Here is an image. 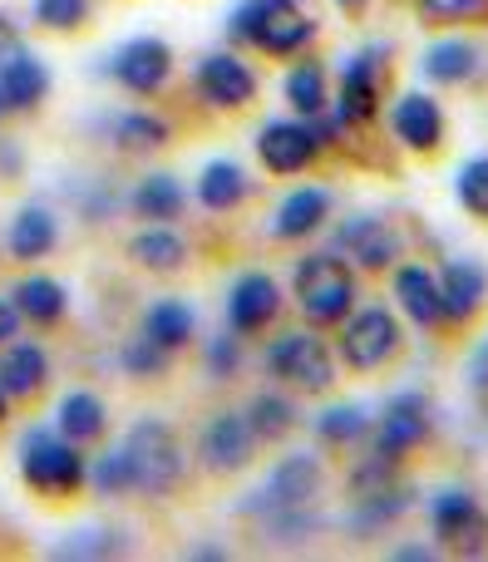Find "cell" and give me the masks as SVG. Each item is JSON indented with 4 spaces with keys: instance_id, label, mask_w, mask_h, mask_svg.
<instances>
[{
    "instance_id": "29",
    "label": "cell",
    "mask_w": 488,
    "mask_h": 562,
    "mask_svg": "<svg viewBox=\"0 0 488 562\" xmlns=\"http://www.w3.org/2000/svg\"><path fill=\"white\" fill-rule=\"evenodd\" d=\"M128 252H134V262L148 267V272H178V267L188 262V243L178 233H168V227L138 233L134 243H128Z\"/></svg>"
},
{
    "instance_id": "21",
    "label": "cell",
    "mask_w": 488,
    "mask_h": 562,
    "mask_svg": "<svg viewBox=\"0 0 488 562\" xmlns=\"http://www.w3.org/2000/svg\"><path fill=\"white\" fill-rule=\"evenodd\" d=\"M395 301L405 306V316L415 326H440L444 301H440V277H430L424 267H400L395 272Z\"/></svg>"
},
{
    "instance_id": "37",
    "label": "cell",
    "mask_w": 488,
    "mask_h": 562,
    "mask_svg": "<svg viewBox=\"0 0 488 562\" xmlns=\"http://www.w3.org/2000/svg\"><path fill=\"white\" fill-rule=\"evenodd\" d=\"M89 0H35V20L45 30H75L84 25Z\"/></svg>"
},
{
    "instance_id": "45",
    "label": "cell",
    "mask_w": 488,
    "mask_h": 562,
    "mask_svg": "<svg viewBox=\"0 0 488 562\" xmlns=\"http://www.w3.org/2000/svg\"><path fill=\"white\" fill-rule=\"evenodd\" d=\"M341 5H365V0H341Z\"/></svg>"
},
{
    "instance_id": "28",
    "label": "cell",
    "mask_w": 488,
    "mask_h": 562,
    "mask_svg": "<svg viewBox=\"0 0 488 562\" xmlns=\"http://www.w3.org/2000/svg\"><path fill=\"white\" fill-rule=\"evenodd\" d=\"M104 419H109L104 415V400L89 395V390H69V395L59 400V419H55V425H59V435L79 445V439L104 435Z\"/></svg>"
},
{
    "instance_id": "6",
    "label": "cell",
    "mask_w": 488,
    "mask_h": 562,
    "mask_svg": "<svg viewBox=\"0 0 488 562\" xmlns=\"http://www.w3.org/2000/svg\"><path fill=\"white\" fill-rule=\"evenodd\" d=\"M266 370H272L276 380H286V385H296V390H311V395L331 390V380H336L326 340L306 336V330H286L282 340H272V350H266Z\"/></svg>"
},
{
    "instance_id": "5",
    "label": "cell",
    "mask_w": 488,
    "mask_h": 562,
    "mask_svg": "<svg viewBox=\"0 0 488 562\" xmlns=\"http://www.w3.org/2000/svg\"><path fill=\"white\" fill-rule=\"evenodd\" d=\"M321 459L316 454H286L272 464V474H266V484L257 488L252 498L242 504V514H292V508H311L316 494H321Z\"/></svg>"
},
{
    "instance_id": "40",
    "label": "cell",
    "mask_w": 488,
    "mask_h": 562,
    "mask_svg": "<svg viewBox=\"0 0 488 562\" xmlns=\"http://www.w3.org/2000/svg\"><path fill=\"white\" fill-rule=\"evenodd\" d=\"M207 366H213V375H223V370H237V340H213V350H207Z\"/></svg>"
},
{
    "instance_id": "16",
    "label": "cell",
    "mask_w": 488,
    "mask_h": 562,
    "mask_svg": "<svg viewBox=\"0 0 488 562\" xmlns=\"http://www.w3.org/2000/svg\"><path fill=\"white\" fill-rule=\"evenodd\" d=\"M440 301H444V316L474 321L488 301V267L479 257H454L440 277Z\"/></svg>"
},
{
    "instance_id": "32",
    "label": "cell",
    "mask_w": 488,
    "mask_h": 562,
    "mask_svg": "<svg viewBox=\"0 0 488 562\" xmlns=\"http://www.w3.org/2000/svg\"><path fill=\"white\" fill-rule=\"evenodd\" d=\"M114 144L118 148H128V154H148V148H163L168 144V124L158 114H124L114 124Z\"/></svg>"
},
{
    "instance_id": "11",
    "label": "cell",
    "mask_w": 488,
    "mask_h": 562,
    "mask_svg": "<svg viewBox=\"0 0 488 562\" xmlns=\"http://www.w3.org/2000/svg\"><path fill=\"white\" fill-rule=\"evenodd\" d=\"M316 148H321V134L311 124H296V119H276L257 134V154L272 173H302L316 158Z\"/></svg>"
},
{
    "instance_id": "3",
    "label": "cell",
    "mask_w": 488,
    "mask_h": 562,
    "mask_svg": "<svg viewBox=\"0 0 488 562\" xmlns=\"http://www.w3.org/2000/svg\"><path fill=\"white\" fill-rule=\"evenodd\" d=\"M84 454L75 449V439L49 435V429H30L20 439V474L39 494H75L84 484Z\"/></svg>"
},
{
    "instance_id": "42",
    "label": "cell",
    "mask_w": 488,
    "mask_h": 562,
    "mask_svg": "<svg viewBox=\"0 0 488 562\" xmlns=\"http://www.w3.org/2000/svg\"><path fill=\"white\" fill-rule=\"evenodd\" d=\"M15 326H20V311H15V301H10V296H0V346H5V340H15Z\"/></svg>"
},
{
    "instance_id": "9",
    "label": "cell",
    "mask_w": 488,
    "mask_h": 562,
    "mask_svg": "<svg viewBox=\"0 0 488 562\" xmlns=\"http://www.w3.org/2000/svg\"><path fill=\"white\" fill-rule=\"evenodd\" d=\"M109 75H114L124 89H134V94H154V89H163V79L173 75V49H168L158 35H138V40H128V45L114 49Z\"/></svg>"
},
{
    "instance_id": "17",
    "label": "cell",
    "mask_w": 488,
    "mask_h": 562,
    "mask_svg": "<svg viewBox=\"0 0 488 562\" xmlns=\"http://www.w3.org/2000/svg\"><path fill=\"white\" fill-rule=\"evenodd\" d=\"M390 124H395V138H400L405 148H415V154H434V148L444 144V114L430 94H420V89H415V94H400Z\"/></svg>"
},
{
    "instance_id": "10",
    "label": "cell",
    "mask_w": 488,
    "mask_h": 562,
    "mask_svg": "<svg viewBox=\"0 0 488 562\" xmlns=\"http://www.w3.org/2000/svg\"><path fill=\"white\" fill-rule=\"evenodd\" d=\"M430 435V400L420 390H400V395L385 400V419H381V439H375V454L400 459L405 449L424 445Z\"/></svg>"
},
{
    "instance_id": "38",
    "label": "cell",
    "mask_w": 488,
    "mask_h": 562,
    "mask_svg": "<svg viewBox=\"0 0 488 562\" xmlns=\"http://www.w3.org/2000/svg\"><path fill=\"white\" fill-rule=\"evenodd\" d=\"M124 366L134 370V375H163V366H168V350L163 346H154V340H128L124 346Z\"/></svg>"
},
{
    "instance_id": "2",
    "label": "cell",
    "mask_w": 488,
    "mask_h": 562,
    "mask_svg": "<svg viewBox=\"0 0 488 562\" xmlns=\"http://www.w3.org/2000/svg\"><path fill=\"white\" fill-rule=\"evenodd\" d=\"M232 35L262 45L266 55H292L316 35V25L296 0H242L232 15Z\"/></svg>"
},
{
    "instance_id": "1",
    "label": "cell",
    "mask_w": 488,
    "mask_h": 562,
    "mask_svg": "<svg viewBox=\"0 0 488 562\" xmlns=\"http://www.w3.org/2000/svg\"><path fill=\"white\" fill-rule=\"evenodd\" d=\"M128 469H134V488L138 494H173L178 479H183V449H178V435L163 425V419H138L124 439Z\"/></svg>"
},
{
    "instance_id": "18",
    "label": "cell",
    "mask_w": 488,
    "mask_h": 562,
    "mask_svg": "<svg viewBox=\"0 0 488 562\" xmlns=\"http://www.w3.org/2000/svg\"><path fill=\"white\" fill-rule=\"evenodd\" d=\"M0 94H5V109H35L49 94V69L39 65V55H30L25 45L0 55Z\"/></svg>"
},
{
    "instance_id": "24",
    "label": "cell",
    "mask_w": 488,
    "mask_h": 562,
    "mask_svg": "<svg viewBox=\"0 0 488 562\" xmlns=\"http://www.w3.org/2000/svg\"><path fill=\"white\" fill-rule=\"evenodd\" d=\"M242 198H247V173L232 158H213V164L203 168V178H197V203H203L207 213H232Z\"/></svg>"
},
{
    "instance_id": "23",
    "label": "cell",
    "mask_w": 488,
    "mask_h": 562,
    "mask_svg": "<svg viewBox=\"0 0 488 562\" xmlns=\"http://www.w3.org/2000/svg\"><path fill=\"white\" fill-rule=\"evenodd\" d=\"M55 237H59V227H55V217H49L45 207H20L15 223H10L5 247H10L15 262H39V257L55 252Z\"/></svg>"
},
{
    "instance_id": "41",
    "label": "cell",
    "mask_w": 488,
    "mask_h": 562,
    "mask_svg": "<svg viewBox=\"0 0 488 562\" xmlns=\"http://www.w3.org/2000/svg\"><path fill=\"white\" fill-rule=\"evenodd\" d=\"M469 385L474 390H488V340L469 356Z\"/></svg>"
},
{
    "instance_id": "27",
    "label": "cell",
    "mask_w": 488,
    "mask_h": 562,
    "mask_svg": "<svg viewBox=\"0 0 488 562\" xmlns=\"http://www.w3.org/2000/svg\"><path fill=\"white\" fill-rule=\"evenodd\" d=\"M144 336L154 340V346H163V350H178V346H188V336H193V306L188 301H154L148 306V316H144Z\"/></svg>"
},
{
    "instance_id": "39",
    "label": "cell",
    "mask_w": 488,
    "mask_h": 562,
    "mask_svg": "<svg viewBox=\"0 0 488 562\" xmlns=\"http://www.w3.org/2000/svg\"><path fill=\"white\" fill-rule=\"evenodd\" d=\"M109 553H118V533H99V528L59 543V558H109Z\"/></svg>"
},
{
    "instance_id": "33",
    "label": "cell",
    "mask_w": 488,
    "mask_h": 562,
    "mask_svg": "<svg viewBox=\"0 0 488 562\" xmlns=\"http://www.w3.org/2000/svg\"><path fill=\"white\" fill-rule=\"evenodd\" d=\"M247 425H252L257 439H282L286 429L296 425V409H292V400H282V395H257L252 409H247Z\"/></svg>"
},
{
    "instance_id": "25",
    "label": "cell",
    "mask_w": 488,
    "mask_h": 562,
    "mask_svg": "<svg viewBox=\"0 0 488 562\" xmlns=\"http://www.w3.org/2000/svg\"><path fill=\"white\" fill-rule=\"evenodd\" d=\"M479 69V45L474 40H440L424 49V79L434 85H464Z\"/></svg>"
},
{
    "instance_id": "35",
    "label": "cell",
    "mask_w": 488,
    "mask_h": 562,
    "mask_svg": "<svg viewBox=\"0 0 488 562\" xmlns=\"http://www.w3.org/2000/svg\"><path fill=\"white\" fill-rule=\"evenodd\" d=\"M84 479H89V484H94L104 498L128 494V488H134V469H128V454H124V449H114V454H99L94 464L84 469Z\"/></svg>"
},
{
    "instance_id": "8",
    "label": "cell",
    "mask_w": 488,
    "mask_h": 562,
    "mask_svg": "<svg viewBox=\"0 0 488 562\" xmlns=\"http://www.w3.org/2000/svg\"><path fill=\"white\" fill-rule=\"evenodd\" d=\"M395 350H400V321H395L385 306H371V311L345 321L341 360L351 370H381Z\"/></svg>"
},
{
    "instance_id": "13",
    "label": "cell",
    "mask_w": 488,
    "mask_h": 562,
    "mask_svg": "<svg viewBox=\"0 0 488 562\" xmlns=\"http://www.w3.org/2000/svg\"><path fill=\"white\" fill-rule=\"evenodd\" d=\"M197 94L213 109H242L257 99V75L237 55H207L197 65Z\"/></svg>"
},
{
    "instance_id": "7",
    "label": "cell",
    "mask_w": 488,
    "mask_h": 562,
    "mask_svg": "<svg viewBox=\"0 0 488 562\" xmlns=\"http://www.w3.org/2000/svg\"><path fill=\"white\" fill-rule=\"evenodd\" d=\"M430 524H434V538L450 553L474 558L488 548V518H484L479 498L464 494V488H444V494L430 498Z\"/></svg>"
},
{
    "instance_id": "30",
    "label": "cell",
    "mask_w": 488,
    "mask_h": 562,
    "mask_svg": "<svg viewBox=\"0 0 488 562\" xmlns=\"http://www.w3.org/2000/svg\"><path fill=\"white\" fill-rule=\"evenodd\" d=\"M134 207L148 217V223H173V217L183 213V188H178L168 173H154V178H144V183H138Z\"/></svg>"
},
{
    "instance_id": "14",
    "label": "cell",
    "mask_w": 488,
    "mask_h": 562,
    "mask_svg": "<svg viewBox=\"0 0 488 562\" xmlns=\"http://www.w3.org/2000/svg\"><path fill=\"white\" fill-rule=\"evenodd\" d=\"M276 311H282V291H276L272 277H266V272L237 277L232 296H227V321H232V330H242V336L266 330L276 321Z\"/></svg>"
},
{
    "instance_id": "12",
    "label": "cell",
    "mask_w": 488,
    "mask_h": 562,
    "mask_svg": "<svg viewBox=\"0 0 488 562\" xmlns=\"http://www.w3.org/2000/svg\"><path fill=\"white\" fill-rule=\"evenodd\" d=\"M252 425H247V415H213L203 429V445H197V454H203V464L213 469V474H237V469H247V459H252Z\"/></svg>"
},
{
    "instance_id": "20",
    "label": "cell",
    "mask_w": 488,
    "mask_h": 562,
    "mask_svg": "<svg viewBox=\"0 0 488 562\" xmlns=\"http://www.w3.org/2000/svg\"><path fill=\"white\" fill-rule=\"evenodd\" d=\"M45 380H49V356L35 340H15V346L5 350V360H0V390H5L10 400H25V395H35V390H45Z\"/></svg>"
},
{
    "instance_id": "4",
    "label": "cell",
    "mask_w": 488,
    "mask_h": 562,
    "mask_svg": "<svg viewBox=\"0 0 488 562\" xmlns=\"http://www.w3.org/2000/svg\"><path fill=\"white\" fill-rule=\"evenodd\" d=\"M296 306L306 311V321H316V326H336V321H345V311L355 306V277L345 272V262H336V257H306V262H296Z\"/></svg>"
},
{
    "instance_id": "34",
    "label": "cell",
    "mask_w": 488,
    "mask_h": 562,
    "mask_svg": "<svg viewBox=\"0 0 488 562\" xmlns=\"http://www.w3.org/2000/svg\"><path fill=\"white\" fill-rule=\"evenodd\" d=\"M365 429H371V419H365L361 405H331L321 419H316V435H321L326 445H351V439H361Z\"/></svg>"
},
{
    "instance_id": "19",
    "label": "cell",
    "mask_w": 488,
    "mask_h": 562,
    "mask_svg": "<svg viewBox=\"0 0 488 562\" xmlns=\"http://www.w3.org/2000/svg\"><path fill=\"white\" fill-rule=\"evenodd\" d=\"M375 104H381V65H375V55L365 49V55H355L351 65L341 69V124L371 119Z\"/></svg>"
},
{
    "instance_id": "43",
    "label": "cell",
    "mask_w": 488,
    "mask_h": 562,
    "mask_svg": "<svg viewBox=\"0 0 488 562\" xmlns=\"http://www.w3.org/2000/svg\"><path fill=\"white\" fill-rule=\"evenodd\" d=\"M395 558H400V562H420V558L430 562V558H434V548H395Z\"/></svg>"
},
{
    "instance_id": "15",
    "label": "cell",
    "mask_w": 488,
    "mask_h": 562,
    "mask_svg": "<svg viewBox=\"0 0 488 562\" xmlns=\"http://www.w3.org/2000/svg\"><path fill=\"white\" fill-rule=\"evenodd\" d=\"M336 247H341L355 267H365V272H385V267L400 262V237H395V227L375 223V217L345 223L341 233H336Z\"/></svg>"
},
{
    "instance_id": "44",
    "label": "cell",
    "mask_w": 488,
    "mask_h": 562,
    "mask_svg": "<svg viewBox=\"0 0 488 562\" xmlns=\"http://www.w3.org/2000/svg\"><path fill=\"white\" fill-rule=\"evenodd\" d=\"M10 415V395H5V390H0V419H5Z\"/></svg>"
},
{
    "instance_id": "22",
    "label": "cell",
    "mask_w": 488,
    "mask_h": 562,
    "mask_svg": "<svg viewBox=\"0 0 488 562\" xmlns=\"http://www.w3.org/2000/svg\"><path fill=\"white\" fill-rule=\"evenodd\" d=\"M326 213H331V193H326V188H296V193L276 207L272 233L282 237V243H296V237L316 233V227L326 223Z\"/></svg>"
},
{
    "instance_id": "26",
    "label": "cell",
    "mask_w": 488,
    "mask_h": 562,
    "mask_svg": "<svg viewBox=\"0 0 488 562\" xmlns=\"http://www.w3.org/2000/svg\"><path fill=\"white\" fill-rule=\"evenodd\" d=\"M10 301H15V311L30 321H59L69 306L65 286H59L55 277H20L15 291H10Z\"/></svg>"
},
{
    "instance_id": "31",
    "label": "cell",
    "mask_w": 488,
    "mask_h": 562,
    "mask_svg": "<svg viewBox=\"0 0 488 562\" xmlns=\"http://www.w3.org/2000/svg\"><path fill=\"white\" fill-rule=\"evenodd\" d=\"M286 104L292 109H302L306 119H316L326 109V69L321 65H296L292 75H286Z\"/></svg>"
},
{
    "instance_id": "36",
    "label": "cell",
    "mask_w": 488,
    "mask_h": 562,
    "mask_svg": "<svg viewBox=\"0 0 488 562\" xmlns=\"http://www.w3.org/2000/svg\"><path fill=\"white\" fill-rule=\"evenodd\" d=\"M454 193H459V203L469 207L474 217H488V154L469 158V164L459 168V178H454Z\"/></svg>"
}]
</instances>
